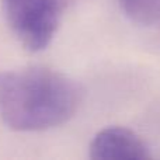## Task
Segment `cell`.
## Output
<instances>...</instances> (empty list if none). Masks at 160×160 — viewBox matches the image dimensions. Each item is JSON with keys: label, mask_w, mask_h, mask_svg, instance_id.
Returning <instances> with one entry per match:
<instances>
[{"label": "cell", "mask_w": 160, "mask_h": 160, "mask_svg": "<svg viewBox=\"0 0 160 160\" xmlns=\"http://www.w3.org/2000/svg\"><path fill=\"white\" fill-rule=\"evenodd\" d=\"M90 158L94 160H145L150 158L149 148L133 131L124 127H110L100 131L90 143Z\"/></svg>", "instance_id": "obj_3"}, {"label": "cell", "mask_w": 160, "mask_h": 160, "mask_svg": "<svg viewBox=\"0 0 160 160\" xmlns=\"http://www.w3.org/2000/svg\"><path fill=\"white\" fill-rule=\"evenodd\" d=\"M4 17L20 44L39 52L51 44L59 27L63 0H2Z\"/></svg>", "instance_id": "obj_2"}, {"label": "cell", "mask_w": 160, "mask_h": 160, "mask_svg": "<svg viewBox=\"0 0 160 160\" xmlns=\"http://www.w3.org/2000/svg\"><path fill=\"white\" fill-rule=\"evenodd\" d=\"M80 101L79 84L58 70L30 66L0 73V117L13 131L59 127L75 115Z\"/></svg>", "instance_id": "obj_1"}]
</instances>
